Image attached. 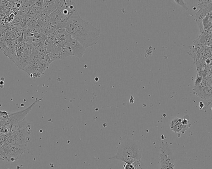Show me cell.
<instances>
[{"mask_svg":"<svg viewBox=\"0 0 212 169\" xmlns=\"http://www.w3.org/2000/svg\"><path fill=\"white\" fill-rule=\"evenodd\" d=\"M65 30L70 37L79 42L86 49L97 44L100 39V29L82 19L77 10L65 22Z\"/></svg>","mask_w":212,"mask_h":169,"instance_id":"1","label":"cell"},{"mask_svg":"<svg viewBox=\"0 0 212 169\" xmlns=\"http://www.w3.org/2000/svg\"><path fill=\"white\" fill-rule=\"evenodd\" d=\"M69 39L70 36L66 32L50 34L47 36L44 43V51L50 54L52 62L73 55L69 44Z\"/></svg>","mask_w":212,"mask_h":169,"instance_id":"2","label":"cell"},{"mask_svg":"<svg viewBox=\"0 0 212 169\" xmlns=\"http://www.w3.org/2000/svg\"><path fill=\"white\" fill-rule=\"evenodd\" d=\"M142 148L140 141L133 139H126L121 142L117 149V152L109 160L121 161L125 163L132 164L141 160Z\"/></svg>","mask_w":212,"mask_h":169,"instance_id":"3","label":"cell"},{"mask_svg":"<svg viewBox=\"0 0 212 169\" xmlns=\"http://www.w3.org/2000/svg\"><path fill=\"white\" fill-rule=\"evenodd\" d=\"M27 149L24 145H8L4 144L0 146V160L14 162L20 159Z\"/></svg>","mask_w":212,"mask_h":169,"instance_id":"4","label":"cell"},{"mask_svg":"<svg viewBox=\"0 0 212 169\" xmlns=\"http://www.w3.org/2000/svg\"><path fill=\"white\" fill-rule=\"evenodd\" d=\"M31 125L21 128L15 131L8 134L5 144L8 145H24L27 146L31 140Z\"/></svg>","mask_w":212,"mask_h":169,"instance_id":"5","label":"cell"},{"mask_svg":"<svg viewBox=\"0 0 212 169\" xmlns=\"http://www.w3.org/2000/svg\"><path fill=\"white\" fill-rule=\"evenodd\" d=\"M159 151V169H175L176 158L168 143L163 141Z\"/></svg>","mask_w":212,"mask_h":169,"instance_id":"6","label":"cell"},{"mask_svg":"<svg viewBox=\"0 0 212 169\" xmlns=\"http://www.w3.org/2000/svg\"><path fill=\"white\" fill-rule=\"evenodd\" d=\"M42 99L43 98L41 99L36 98L33 103L25 109L19 111V112L9 114L8 120H4V124L5 125L10 128V127L12 124L20 122L25 120V118L29 113L33 107L36 105V103L42 100Z\"/></svg>","mask_w":212,"mask_h":169,"instance_id":"7","label":"cell"},{"mask_svg":"<svg viewBox=\"0 0 212 169\" xmlns=\"http://www.w3.org/2000/svg\"><path fill=\"white\" fill-rule=\"evenodd\" d=\"M212 1H199L198 7L199 10L196 13L195 18L196 23L200 29V32L204 31L203 27L201 20L208 14L212 13Z\"/></svg>","mask_w":212,"mask_h":169,"instance_id":"8","label":"cell"},{"mask_svg":"<svg viewBox=\"0 0 212 169\" xmlns=\"http://www.w3.org/2000/svg\"><path fill=\"white\" fill-rule=\"evenodd\" d=\"M57 9L61 14L64 22H66L77 10L75 3L73 1L62 0Z\"/></svg>","mask_w":212,"mask_h":169,"instance_id":"9","label":"cell"},{"mask_svg":"<svg viewBox=\"0 0 212 169\" xmlns=\"http://www.w3.org/2000/svg\"><path fill=\"white\" fill-rule=\"evenodd\" d=\"M207 48L203 45L194 44L190 47L189 51L187 54L193 59L194 63L199 60V59L205 56Z\"/></svg>","mask_w":212,"mask_h":169,"instance_id":"10","label":"cell"},{"mask_svg":"<svg viewBox=\"0 0 212 169\" xmlns=\"http://www.w3.org/2000/svg\"><path fill=\"white\" fill-rule=\"evenodd\" d=\"M193 43L203 45L207 48H212V28L201 33L198 37L193 40Z\"/></svg>","mask_w":212,"mask_h":169,"instance_id":"11","label":"cell"},{"mask_svg":"<svg viewBox=\"0 0 212 169\" xmlns=\"http://www.w3.org/2000/svg\"><path fill=\"white\" fill-rule=\"evenodd\" d=\"M193 93L197 96L204 100L212 99V88L211 86L204 87L198 85L194 86Z\"/></svg>","mask_w":212,"mask_h":169,"instance_id":"12","label":"cell"},{"mask_svg":"<svg viewBox=\"0 0 212 169\" xmlns=\"http://www.w3.org/2000/svg\"><path fill=\"white\" fill-rule=\"evenodd\" d=\"M69 44L72 52L73 55L82 58L86 52V48L81 43L70 36Z\"/></svg>","mask_w":212,"mask_h":169,"instance_id":"13","label":"cell"},{"mask_svg":"<svg viewBox=\"0 0 212 169\" xmlns=\"http://www.w3.org/2000/svg\"><path fill=\"white\" fill-rule=\"evenodd\" d=\"M61 1L52 0V2L46 8L44 9L38 16V19H42L49 16L59 7Z\"/></svg>","mask_w":212,"mask_h":169,"instance_id":"14","label":"cell"},{"mask_svg":"<svg viewBox=\"0 0 212 169\" xmlns=\"http://www.w3.org/2000/svg\"><path fill=\"white\" fill-rule=\"evenodd\" d=\"M32 45L25 44V45L21 57L23 66L25 68L31 62L32 57Z\"/></svg>","mask_w":212,"mask_h":169,"instance_id":"15","label":"cell"},{"mask_svg":"<svg viewBox=\"0 0 212 169\" xmlns=\"http://www.w3.org/2000/svg\"><path fill=\"white\" fill-rule=\"evenodd\" d=\"M23 35H24V30L16 27L13 30L12 39L18 40L19 42L24 41Z\"/></svg>","mask_w":212,"mask_h":169,"instance_id":"16","label":"cell"},{"mask_svg":"<svg viewBox=\"0 0 212 169\" xmlns=\"http://www.w3.org/2000/svg\"><path fill=\"white\" fill-rule=\"evenodd\" d=\"M204 31L212 28V13L208 14L201 20Z\"/></svg>","mask_w":212,"mask_h":169,"instance_id":"17","label":"cell"},{"mask_svg":"<svg viewBox=\"0 0 212 169\" xmlns=\"http://www.w3.org/2000/svg\"><path fill=\"white\" fill-rule=\"evenodd\" d=\"M181 122H179L176 125L170 127L171 130L175 133H178L179 132H181L182 133L183 132H184V125L181 124Z\"/></svg>","mask_w":212,"mask_h":169,"instance_id":"18","label":"cell"},{"mask_svg":"<svg viewBox=\"0 0 212 169\" xmlns=\"http://www.w3.org/2000/svg\"><path fill=\"white\" fill-rule=\"evenodd\" d=\"M132 164L134 166L135 169H148L146 165L141 160Z\"/></svg>","mask_w":212,"mask_h":169,"instance_id":"19","label":"cell"},{"mask_svg":"<svg viewBox=\"0 0 212 169\" xmlns=\"http://www.w3.org/2000/svg\"><path fill=\"white\" fill-rule=\"evenodd\" d=\"M35 2V1H25L23 7L29 10L34 6Z\"/></svg>","mask_w":212,"mask_h":169,"instance_id":"20","label":"cell"},{"mask_svg":"<svg viewBox=\"0 0 212 169\" xmlns=\"http://www.w3.org/2000/svg\"><path fill=\"white\" fill-rule=\"evenodd\" d=\"M8 134L0 133V146L5 144L7 138Z\"/></svg>","mask_w":212,"mask_h":169,"instance_id":"21","label":"cell"},{"mask_svg":"<svg viewBox=\"0 0 212 169\" xmlns=\"http://www.w3.org/2000/svg\"><path fill=\"white\" fill-rule=\"evenodd\" d=\"M174 1L176 3H177L178 5H179V6H181V7L184 8L186 10H188L187 6L186 3H185L184 1H183V0H174Z\"/></svg>","mask_w":212,"mask_h":169,"instance_id":"22","label":"cell"},{"mask_svg":"<svg viewBox=\"0 0 212 169\" xmlns=\"http://www.w3.org/2000/svg\"><path fill=\"white\" fill-rule=\"evenodd\" d=\"M31 9L37 15H39L43 10V9L42 8L38 7V6H34Z\"/></svg>","mask_w":212,"mask_h":169,"instance_id":"23","label":"cell"},{"mask_svg":"<svg viewBox=\"0 0 212 169\" xmlns=\"http://www.w3.org/2000/svg\"><path fill=\"white\" fill-rule=\"evenodd\" d=\"M202 77L197 74V76H196V77L195 81L194 82V86L199 85L201 83V82H202Z\"/></svg>","mask_w":212,"mask_h":169,"instance_id":"24","label":"cell"},{"mask_svg":"<svg viewBox=\"0 0 212 169\" xmlns=\"http://www.w3.org/2000/svg\"><path fill=\"white\" fill-rule=\"evenodd\" d=\"M43 2H44V1H43V0H42V1H35L34 6H37L38 7L43 8Z\"/></svg>","mask_w":212,"mask_h":169,"instance_id":"25","label":"cell"},{"mask_svg":"<svg viewBox=\"0 0 212 169\" xmlns=\"http://www.w3.org/2000/svg\"><path fill=\"white\" fill-rule=\"evenodd\" d=\"M124 167V169H135L134 166L132 164L125 163Z\"/></svg>","mask_w":212,"mask_h":169,"instance_id":"26","label":"cell"},{"mask_svg":"<svg viewBox=\"0 0 212 169\" xmlns=\"http://www.w3.org/2000/svg\"><path fill=\"white\" fill-rule=\"evenodd\" d=\"M132 96H131L130 99V100H131V101H130V103H134V98H133V99H132Z\"/></svg>","mask_w":212,"mask_h":169,"instance_id":"27","label":"cell"}]
</instances>
